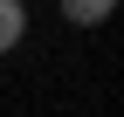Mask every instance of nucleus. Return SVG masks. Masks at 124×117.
Listing matches in <instances>:
<instances>
[{
    "label": "nucleus",
    "instance_id": "f257e3e1",
    "mask_svg": "<svg viewBox=\"0 0 124 117\" xmlns=\"http://www.w3.org/2000/svg\"><path fill=\"white\" fill-rule=\"evenodd\" d=\"M28 41V0H0V55H14Z\"/></svg>",
    "mask_w": 124,
    "mask_h": 117
},
{
    "label": "nucleus",
    "instance_id": "f03ea898",
    "mask_svg": "<svg viewBox=\"0 0 124 117\" xmlns=\"http://www.w3.org/2000/svg\"><path fill=\"white\" fill-rule=\"evenodd\" d=\"M117 14V0H62V21H76V28H103Z\"/></svg>",
    "mask_w": 124,
    "mask_h": 117
}]
</instances>
